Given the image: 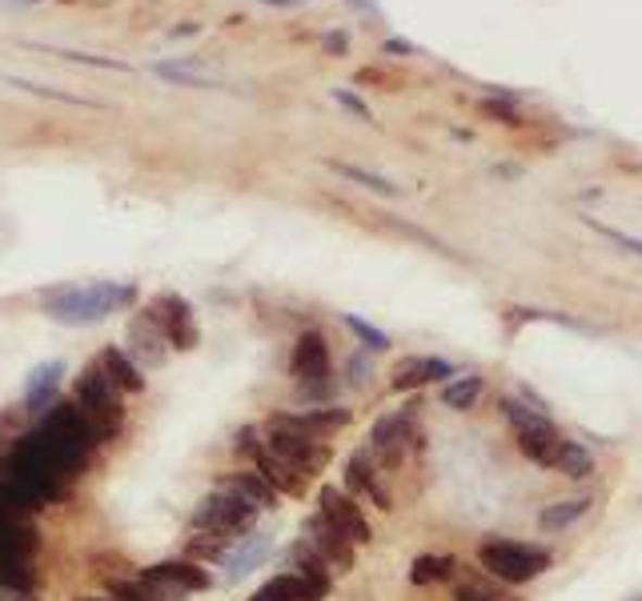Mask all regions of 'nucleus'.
I'll use <instances>...</instances> for the list:
<instances>
[{
    "instance_id": "f257e3e1",
    "label": "nucleus",
    "mask_w": 642,
    "mask_h": 601,
    "mask_svg": "<svg viewBox=\"0 0 642 601\" xmlns=\"http://www.w3.org/2000/svg\"><path fill=\"white\" fill-rule=\"evenodd\" d=\"M137 300V289L117 281H97V285H61L40 297V309L61 321V325H97L109 314H117Z\"/></svg>"
},
{
    "instance_id": "f03ea898",
    "label": "nucleus",
    "mask_w": 642,
    "mask_h": 601,
    "mask_svg": "<svg viewBox=\"0 0 642 601\" xmlns=\"http://www.w3.org/2000/svg\"><path fill=\"white\" fill-rule=\"evenodd\" d=\"M257 506H253L250 497H241L234 485L217 482L201 506L193 513V534H217V537H229L237 541V534H250L253 522H257Z\"/></svg>"
},
{
    "instance_id": "7ed1b4c3",
    "label": "nucleus",
    "mask_w": 642,
    "mask_h": 601,
    "mask_svg": "<svg viewBox=\"0 0 642 601\" xmlns=\"http://www.w3.org/2000/svg\"><path fill=\"white\" fill-rule=\"evenodd\" d=\"M77 401L73 406L85 413V421L92 425L97 437H113L121 430V421H125V406H121V389L109 381L105 366L101 361H92L85 373L77 378Z\"/></svg>"
},
{
    "instance_id": "20e7f679",
    "label": "nucleus",
    "mask_w": 642,
    "mask_h": 601,
    "mask_svg": "<svg viewBox=\"0 0 642 601\" xmlns=\"http://www.w3.org/2000/svg\"><path fill=\"white\" fill-rule=\"evenodd\" d=\"M478 562L499 577V581H506V586H526V581H534L551 565V553L542 546H523V541H502V537H494V541H482Z\"/></svg>"
},
{
    "instance_id": "39448f33",
    "label": "nucleus",
    "mask_w": 642,
    "mask_h": 601,
    "mask_svg": "<svg viewBox=\"0 0 642 601\" xmlns=\"http://www.w3.org/2000/svg\"><path fill=\"white\" fill-rule=\"evenodd\" d=\"M265 449H269L274 458L286 461L289 470L302 473V477L317 473L329 461V445H322L317 437H310V433H302V430H289V425H281V421H269Z\"/></svg>"
},
{
    "instance_id": "423d86ee",
    "label": "nucleus",
    "mask_w": 642,
    "mask_h": 601,
    "mask_svg": "<svg viewBox=\"0 0 642 601\" xmlns=\"http://www.w3.org/2000/svg\"><path fill=\"white\" fill-rule=\"evenodd\" d=\"M141 581L158 589L165 601H177L181 593H201V589L213 586V574L201 570L197 562H158L141 570Z\"/></svg>"
},
{
    "instance_id": "0eeeda50",
    "label": "nucleus",
    "mask_w": 642,
    "mask_h": 601,
    "mask_svg": "<svg viewBox=\"0 0 642 601\" xmlns=\"http://www.w3.org/2000/svg\"><path fill=\"white\" fill-rule=\"evenodd\" d=\"M317 513L326 517L333 529H341V534L350 537L354 546H366V541H374V534H369V522L362 517V506H357L350 494H341L338 485H326L322 494H317Z\"/></svg>"
},
{
    "instance_id": "6e6552de",
    "label": "nucleus",
    "mask_w": 642,
    "mask_h": 601,
    "mask_svg": "<svg viewBox=\"0 0 642 601\" xmlns=\"http://www.w3.org/2000/svg\"><path fill=\"white\" fill-rule=\"evenodd\" d=\"M289 369H293V378L302 381V389H317V385H329V345L326 337L310 329L298 337L293 345V357H289Z\"/></svg>"
},
{
    "instance_id": "1a4fd4ad",
    "label": "nucleus",
    "mask_w": 642,
    "mask_h": 601,
    "mask_svg": "<svg viewBox=\"0 0 642 601\" xmlns=\"http://www.w3.org/2000/svg\"><path fill=\"white\" fill-rule=\"evenodd\" d=\"M305 546L317 549L329 570H341V574L354 570V541L341 534V529H333L322 513L305 517Z\"/></svg>"
},
{
    "instance_id": "9d476101",
    "label": "nucleus",
    "mask_w": 642,
    "mask_h": 601,
    "mask_svg": "<svg viewBox=\"0 0 642 601\" xmlns=\"http://www.w3.org/2000/svg\"><path fill=\"white\" fill-rule=\"evenodd\" d=\"M149 309H153V317H158V325L165 329V337H169L173 349H193L197 329H193V309H189V300H181L177 293H161Z\"/></svg>"
},
{
    "instance_id": "9b49d317",
    "label": "nucleus",
    "mask_w": 642,
    "mask_h": 601,
    "mask_svg": "<svg viewBox=\"0 0 642 601\" xmlns=\"http://www.w3.org/2000/svg\"><path fill=\"white\" fill-rule=\"evenodd\" d=\"M514 442L523 449V458H530L534 465H546L554 470V461H558V449H563V433L554 430L546 418H538L534 425H526V430H514Z\"/></svg>"
},
{
    "instance_id": "f8f14e48",
    "label": "nucleus",
    "mask_w": 642,
    "mask_h": 601,
    "mask_svg": "<svg viewBox=\"0 0 642 601\" xmlns=\"http://www.w3.org/2000/svg\"><path fill=\"white\" fill-rule=\"evenodd\" d=\"M129 341H133L129 357L137 366H161L165 345H169V337H165V329L158 325L153 309H141V314H137V321H133V329H129Z\"/></svg>"
},
{
    "instance_id": "ddd939ff",
    "label": "nucleus",
    "mask_w": 642,
    "mask_h": 601,
    "mask_svg": "<svg viewBox=\"0 0 642 601\" xmlns=\"http://www.w3.org/2000/svg\"><path fill=\"white\" fill-rule=\"evenodd\" d=\"M269 549H274V541L265 534H250V537H237L234 541V549L222 558V565H225V577L229 581H241L246 574H253L257 565L269 558Z\"/></svg>"
},
{
    "instance_id": "4468645a",
    "label": "nucleus",
    "mask_w": 642,
    "mask_h": 601,
    "mask_svg": "<svg viewBox=\"0 0 642 601\" xmlns=\"http://www.w3.org/2000/svg\"><path fill=\"white\" fill-rule=\"evenodd\" d=\"M406 433H410V413H390L369 430V449L378 453L386 465H398L406 453Z\"/></svg>"
},
{
    "instance_id": "2eb2a0df",
    "label": "nucleus",
    "mask_w": 642,
    "mask_h": 601,
    "mask_svg": "<svg viewBox=\"0 0 642 601\" xmlns=\"http://www.w3.org/2000/svg\"><path fill=\"white\" fill-rule=\"evenodd\" d=\"M61 378H65V361H45V366H37L33 373H28L25 381V409L28 413H49V406H53L56 389H61Z\"/></svg>"
},
{
    "instance_id": "dca6fc26",
    "label": "nucleus",
    "mask_w": 642,
    "mask_h": 601,
    "mask_svg": "<svg viewBox=\"0 0 642 601\" xmlns=\"http://www.w3.org/2000/svg\"><path fill=\"white\" fill-rule=\"evenodd\" d=\"M454 378V366L442 361V357H406L398 373H393V389H418L426 381H442Z\"/></svg>"
},
{
    "instance_id": "f3484780",
    "label": "nucleus",
    "mask_w": 642,
    "mask_h": 601,
    "mask_svg": "<svg viewBox=\"0 0 642 601\" xmlns=\"http://www.w3.org/2000/svg\"><path fill=\"white\" fill-rule=\"evenodd\" d=\"M345 485H350L354 494L374 497V506H378V510H390V494L381 489L378 473H374V461H369V449H357L354 458H350V465H345Z\"/></svg>"
},
{
    "instance_id": "a211bd4d",
    "label": "nucleus",
    "mask_w": 642,
    "mask_h": 601,
    "mask_svg": "<svg viewBox=\"0 0 642 601\" xmlns=\"http://www.w3.org/2000/svg\"><path fill=\"white\" fill-rule=\"evenodd\" d=\"M253 465H257V473H262L265 482L274 485L277 494H302L305 489V477L298 470H289L286 461L281 458H274V453H269V449H265V442L257 445V449H253Z\"/></svg>"
},
{
    "instance_id": "6ab92c4d",
    "label": "nucleus",
    "mask_w": 642,
    "mask_h": 601,
    "mask_svg": "<svg viewBox=\"0 0 642 601\" xmlns=\"http://www.w3.org/2000/svg\"><path fill=\"white\" fill-rule=\"evenodd\" d=\"M101 366H105V373H109V381L117 385L121 393H141L144 389V373H141V366L133 361L125 349H117V345H109L105 354L97 357Z\"/></svg>"
},
{
    "instance_id": "aec40b11",
    "label": "nucleus",
    "mask_w": 642,
    "mask_h": 601,
    "mask_svg": "<svg viewBox=\"0 0 642 601\" xmlns=\"http://www.w3.org/2000/svg\"><path fill=\"white\" fill-rule=\"evenodd\" d=\"M281 425H289V430H302V433H329V430H341L345 421H350V409H310V413H281Z\"/></svg>"
},
{
    "instance_id": "412c9836",
    "label": "nucleus",
    "mask_w": 642,
    "mask_h": 601,
    "mask_svg": "<svg viewBox=\"0 0 642 601\" xmlns=\"http://www.w3.org/2000/svg\"><path fill=\"white\" fill-rule=\"evenodd\" d=\"M225 485H234L241 497H250L257 510H274V501H277V489L269 482H265L262 473L253 470V473H229V477H222Z\"/></svg>"
},
{
    "instance_id": "4be33fe9",
    "label": "nucleus",
    "mask_w": 642,
    "mask_h": 601,
    "mask_svg": "<svg viewBox=\"0 0 642 601\" xmlns=\"http://www.w3.org/2000/svg\"><path fill=\"white\" fill-rule=\"evenodd\" d=\"M587 510H590L587 497H575V501H554V506H546V510L538 513V525H542V529H566V525L578 522Z\"/></svg>"
},
{
    "instance_id": "5701e85b",
    "label": "nucleus",
    "mask_w": 642,
    "mask_h": 601,
    "mask_svg": "<svg viewBox=\"0 0 642 601\" xmlns=\"http://www.w3.org/2000/svg\"><path fill=\"white\" fill-rule=\"evenodd\" d=\"M478 393H482V378H458L450 381L446 389H442V406L446 409H470L478 401Z\"/></svg>"
},
{
    "instance_id": "b1692460",
    "label": "nucleus",
    "mask_w": 642,
    "mask_h": 601,
    "mask_svg": "<svg viewBox=\"0 0 642 601\" xmlns=\"http://www.w3.org/2000/svg\"><path fill=\"white\" fill-rule=\"evenodd\" d=\"M554 470L566 473V477H587V473L594 470V461H590V453L578 442H563V449H558V461H554Z\"/></svg>"
},
{
    "instance_id": "393cba45",
    "label": "nucleus",
    "mask_w": 642,
    "mask_h": 601,
    "mask_svg": "<svg viewBox=\"0 0 642 601\" xmlns=\"http://www.w3.org/2000/svg\"><path fill=\"white\" fill-rule=\"evenodd\" d=\"M450 565H454V558H433V553H426V558H418V562H414V570H410V581H414V586L446 581V577H450Z\"/></svg>"
},
{
    "instance_id": "a878e982",
    "label": "nucleus",
    "mask_w": 642,
    "mask_h": 601,
    "mask_svg": "<svg viewBox=\"0 0 642 601\" xmlns=\"http://www.w3.org/2000/svg\"><path fill=\"white\" fill-rule=\"evenodd\" d=\"M109 593H113V601H165L141 577H133V581H109Z\"/></svg>"
},
{
    "instance_id": "bb28decb",
    "label": "nucleus",
    "mask_w": 642,
    "mask_h": 601,
    "mask_svg": "<svg viewBox=\"0 0 642 601\" xmlns=\"http://www.w3.org/2000/svg\"><path fill=\"white\" fill-rule=\"evenodd\" d=\"M4 85H16V89L25 92H37V97H49V101H65V105H85V108H97V101H85V97H73V92H56L49 85H33V80H21V77H0Z\"/></svg>"
},
{
    "instance_id": "cd10ccee",
    "label": "nucleus",
    "mask_w": 642,
    "mask_h": 601,
    "mask_svg": "<svg viewBox=\"0 0 642 601\" xmlns=\"http://www.w3.org/2000/svg\"><path fill=\"white\" fill-rule=\"evenodd\" d=\"M333 169H338L341 177H350V181H357V184H366V189H374V193L398 196V184H390L386 177H374V172L357 169V165H341V161H333Z\"/></svg>"
},
{
    "instance_id": "c85d7f7f",
    "label": "nucleus",
    "mask_w": 642,
    "mask_h": 601,
    "mask_svg": "<svg viewBox=\"0 0 642 601\" xmlns=\"http://www.w3.org/2000/svg\"><path fill=\"white\" fill-rule=\"evenodd\" d=\"M341 321H345V325L354 329V333H357V341H362V345H366V349H374V354H386V349H390V337H386V333H381V329L366 325V321H362V317L345 314V317H341Z\"/></svg>"
},
{
    "instance_id": "c756f323",
    "label": "nucleus",
    "mask_w": 642,
    "mask_h": 601,
    "mask_svg": "<svg viewBox=\"0 0 642 601\" xmlns=\"http://www.w3.org/2000/svg\"><path fill=\"white\" fill-rule=\"evenodd\" d=\"M153 73H158V77H165V80H173V85H193V89H210V85H213V80L197 77V73H185V68H169V65H158Z\"/></svg>"
},
{
    "instance_id": "7c9ffc66",
    "label": "nucleus",
    "mask_w": 642,
    "mask_h": 601,
    "mask_svg": "<svg viewBox=\"0 0 642 601\" xmlns=\"http://www.w3.org/2000/svg\"><path fill=\"white\" fill-rule=\"evenodd\" d=\"M590 225H594V229H599V233H603L606 241H615V245H622L627 253L642 257V241H639V236H627V233H618V229H606V225H599V221H590Z\"/></svg>"
},
{
    "instance_id": "2f4dec72",
    "label": "nucleus",
    "mask_w": 642,
    "mask_h": 601,
    "mask_svg": "<svg viewBox=\"0 0 642 601\" xmlns=\"http://www.w3.org/2000/svg\"><path fill=\"white\" fill-rule=\"evenodd\" d=\"M338 101H341V105H345V108H354V113H357V117H362V120L369 117V113H366V105H362V101H354V97H350V92H338Z\"/></svg>"
},
{
    "instance_id": "473e14b6",
    "label": "nucleus",
    "mask_w": 642,
    "mask_h": 601,
    "mask_svg": "<svg viewBox=\"0 0 642 601\" xmlns=\"http://www.w3.org/2000/svg\"><path fill=\"white\" fill-rule=\"evenodd\" d=\"M350 373H354V378H350V385H366V361H350Z\"/></svg>"
},
{
    "instance_id": "72a5a7b5",
    "label": "nucleus",
    "mask_w": 642,
    "mask_h": 601,
    "mask_svg": "<svg viewBox=\"0 0 642 601\" xmlns=\"http://www.w3.org/2000/svg\"><path fill=\"white\" fill-rule=\"evenodd\" d=\"M386 53H414V44L410 40H386Z\"/></svg>"
},
{
    "instance_id": "f704fd0d",
    "label": "nucleus",
    "mask_w": 642,
    "mask_h": 601,
    "mask_svg": "<svg viewBox=\"0 0 642 601\" xmlns=\"http://www.w3.org/2000/svg\"><path fill=\"white\" fill-rule=\"evenodd\" d=\"M454 601H490V598H486V593H478V589H470V586H462Z\"/></svg>"
},
{
    "instance_id": "c9c22d12",
    "label": "nucleus",
    "mask_w": 642,
    "mask_h": 601,
    "mask_svg": "<svg viewBox=\"0 0 642 601\" xmlns=\"http://www.w3.org/2000/svg\"><path fill=\"white\" fill-rule=\"evenodd\" d=\"M80 601H113V598H80Z\"/></svg>"
},
{
    "instance_id": "e433bc0d",
    "label": "nucleus",
    "mask_w": 642,
    "mask_h": 601,
    "mask_svg": "<svg viewBox=\"0 0 642 601\" xmlns=\"http://www.w3.org/2000/svg\"><path fill=\"white\" fill-rule=\"evenodd\" d=\"M269 4H293V0H269Z\"/></svg>"
},
{
    "instance_id": "4c0bfd02",
    "label": "nucleus",
    "mask_w": 642,
    "mask_h": 601,
    "mask_svg": "<svg viewBox=\"0 0 642 601\" xmlns=\"http://www.w3.org/2000/svg\"><path fill=\"white\" fill-rule=\"evenodd\" d=\"M250 601H257V598H250Z\"/></svg>"
}]
</instances>
